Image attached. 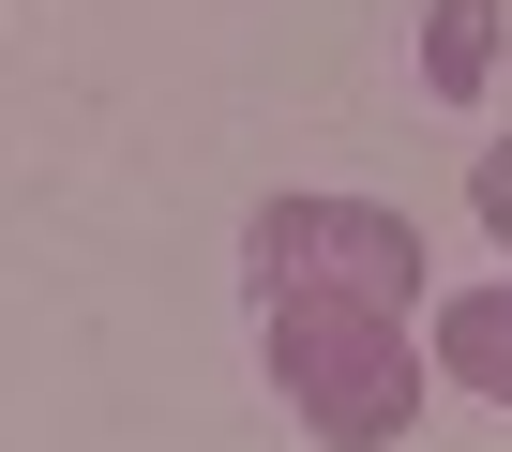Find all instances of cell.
I'll return each mask as SVG.
<instances>
[{"instance_id": "obj_4", "label": "cell", "mask_w": 512, "mask_h": 452, "mask_svg": "<svg viewBox=\"0 0 512 452\" xmlns=\"http://www.w3.org/2000/svg\"><path fill=\"white\" fill-rule=\"evenodd\" d=\"M497 16H512V0H437V16H422V91H437V106H482V76H497Z\"/></svg>"}, {"instance_id": "obj_5", "label": "cell", "mask_w": 512, "mask_h": 452, "mask_svg": "<svg viewBox=\"0 0 512 452\" xmlns=\"http://www.w3.org/2000/svg\"><path fill=\"white\" fill-rule=\"evenodd\" d=\"M467 211H482V242L512 257V136H482V166H467Z\"/></svg>"}, {"instance_id": "obj_3", "label": "cell", "mask_w": 512, "mask_h": 452, "mask_svg": "<svg viewBox=\"0 0 512 452\" xmlns=\"http://www.w3.org/2000/svg\"><path fill=\"white\" fill-rule=\"evenodd\" d=\"M437 377H452V392H482V407H512V272L437 302Z\"/></svg>"}, {"instance_id": "obj_2", "label": "cell", "mask_w": 512, "mask_h": 452, "mask_svg": "<svg viewBox=\"0 0 512 452\" xmlns=\"http://www.w3.org/2000/svg\"><path fill=\"white\" fill-rule=\"evenodd\" d=\"M241 287L287 302V287H362V302H407L422 317V226L377 211V196H256L241 211Z\"/></svg>"}, {"instance_id": "obj_1", "label": "cell", "mask_w": 512, "mask_h": 452, "mask_svg": "<svg viewBox=\"0 0 512 452\" xmlns=\"http://www.w3.org/2000/svg\"><path fill=\"white\" fill-rule=\"evenodd\" d=\"M256 362H272V392L317 452H392L437 392V347H407V302H362V287L256 302Z\"/></svg>"}]
</instances>
